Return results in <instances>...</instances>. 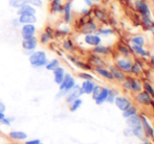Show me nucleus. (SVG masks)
Wrapping results in <instances>:
<instances>
[{"label":"nucleus","mask_w":154,"mask_h":144,"mask_svg":"<svg viewBox=\"0 0 154 144\" xmlns=\"http://www.w3.org/2000/svg\"><path fill=\"white\" fill-rule=\"evenodd\" d=\"M29 62L32 68L38 69V68L45 67L48 59L44 50H35L29 55Z\"/></svg>","instance_id":"nucleus-1"},{"label":"nucleus","mask_w":154,"mask_h":144,"mask_svg":"<svg viewBox=\"0 0 154 144\" xmlns=\"http://www.w3.org/2000/svg\"><path fill=\"white\" fill-rule=\"evenodd\" d=\"M75 87V79L71 76V74L65 73V76H64V78H63L62 83L59 85V93H58L57 97L65 96Z\"/></svg>","instance_id":"nucleus-2"},{"label":"nucleus","mask_w":154,"mask_h":144,"mask_svg":"<svg viewBox=\"0 0 154 144\" xmlns=\"http://www.w3.org/2000/svg\"><path fill=\"white\" fill-rule=\"evenodd\" d=\"M38 38L36 36L32 37L29 39H22V42H21V46H22L23 50L25 51V53L27 54H31L32 51H35L38 47Z\"/></svg>","instance_id":"nucleus-3"},{"label":"nucleus","mask_w":154,"mask_h":144,"mask_svg":"<svg viewBox=\"0 0 154 144\" xmlns=\"http://www.w3.org/2000/svg\"><path fill=\"white\" fill-rule=\"evenodd\" d=\"M55 38V29L53 28L51 26H46L44 28V31L41 33L40 37H39V42L43 45H46L51 42L53 39Z\"/></svg>","instance_id":"nucleus-4"},{"label":"nucleus","mask_w":154,"mask_h":144,"mask_svg":"<svg viewBox=\"0 0 154 144\" xmlns=\"http://www.w3.org/2000/svg\"><path fill=\"white\" fill-rule=\"evenodd\" d=\"M20 34L22 39H29L35 37L37 34L36 24H23L20 26Z\"/></svg>","instance_id":"nucleus-5"},{"label":"nucleus","mask_w":154,"mask_h":144,"mask_svg":"<svg viewBox=\"0 0 154 144\" xmlns=\"http://www.w3.org/2000/svg\"><path fill=\"white\" fill-rule=\"evenodd\" d=\"M83 95V92H82L81 88L79 87V86L75 85V87L73 88L72 90H70V91L68 92V93L65 95V99H66V102L67 104H70V102H72L73 100L78 99V98H80V96Z\"/></svg>","instance_id":"nucleus-6"},{"label":"nucleus","mask_w":154,"mask_h":144,"mask_svg":"<svg viewBox=\"0 0 154 144\" xmlns=\"http://www.w3.org/2000/svg\"><path fill=\"white\" fill-rule=\"evenodd\" d=\"M63 0H51L49 1V12L51 14H60L63 10Z\"/></svg>","instance_id":"nucleus-7"},{"label":"nucleus","mask_w":154,"mask_h":144,"mask_svg":"<svg viewBox=\"0 0 154 144\" xmlns=\"http://www.w3.org/2000/svg\"><path fill=\"white\" fill-rule=\"evenodd\" d=\"M114 104L118 107V109H120L121 111H125L131 106V101H130L128 98L124 97V96H119V97H116L114 99Z\"/></svg>","instance_id":"nucleus-8"},{"label":"nucleus","mask_w":154,"mask_h":144,"mask_svg":"<svg viewBox=\"0 0 154 144\" xmlns=\"http://www.w3.org/2000/svg\"><path fill=\"white\" fill-rule=\"evenodd\" d=\"M71 1H67L66 3L63 5V20L65 23H69L71 21V12H72V8H71Z\"/></svg>","instance_id":"nucleus-9"},{"label":"nucleus","mask_w":154,"mask_h":144,"mask_svg":"<svg viewBox=\"0 0 154 144\" xmlns=\"http://www.w3.org/2000/svg\"><path fill=\"white\" fill-rule=\"evenodd\" d=\"M18 20L20 22L21 25L23 24H36L38 19H37L36 15H21V16H18Z\"/></svg>","instance_id":"nucleus-10"},{"label":"nucleus","mask_w":154,"mask_h":144,"mask_svg":"<svg viewBox=\"0 0 154 144\" xmlns=\"http://www.w3.org/2000/svg\"><path fill=\"white\" fill-rule=\"evenodd\" d=\"M140 124H142L143 128H144L145 135H147L148 137H151V138H154V130L153 128L150 125V123L148 122L146 117L142 116L140 117Z\"/></svg>","instance_id":"nucleus-11"},{"label":"nucleus","mask_w":154,"mask_h":144,"mask_svg":"<svg viewBox=\"0 0 154 144\" xmlns=\"http://www.w3.org/2000/svg\"><path fill=\"white\" fill-rule=\"evenodd\" d=\"M37 10L34 7V6L29 5V3H24L22 6L17 10V15L18 16H21V15H27V14H31V15H36Z\"/></svg>","instance_id":"nucleus-12"},{"label":"nucleus","mask_w":154,"mask_h":144,"mask_svg":"<svg viewBox=\"0 0 154 144\" xmlns=\"http://www.w3.org/2000/svg\"><path fill=\"white\" fill-rule=\"evenodd\" d=\"M8 137L14 141H25L27 139V134L22 131H12L8 133Z\"/></svg>","instance_id":"nucleus-13"},{"label":"nucleus","mask_w":154,"mask_h":144,"mask_svg":"<svg viewBox=\"0 0 154 144\" xmlns=\"http://www.w3.org/2000/svg\"><path fill=\"white\" fill-rule=\"evenodd\" d=\"M65 70L64 68L61 67V66H59L58 68H56L55 70L53 71V74H54V81H55V83L57 84V85H60V84L62 83L63 78H64L65 76Z\"/></svg>","instance_id":"nucleus-14"},{"label":"nucleus","mask_w":154,"mask_h":144,"mask_svg":"<svg viewBox=\"0 0 154 144\" xmlns=\"http://www.w3.org/2000/svg\"><path fill=\"white\" fill-rule=\"evenodd\" d=\"M124 86H125L127 89L132 90V91H136V92H140L142 90V87H140V84L138 83L136 79L134 78H129L128 81H126L124 83Z\"/></svg>","instance_id":"nucleus-15"},{"label":"nucleus","mask_w":154,"mask_h":144,"mask_svg":"<svg viewBox=\"0 0 154 144\" xmlns=\"http://www.w3.org/2000/svg\"><path fill=\"white\" fill-rule=\"evenodd\" d=\"M84 41H85V43L87 45H90V46H93V47L101 44V38L97 35H91V34L85 35Z\"/></svg>","instance_id":"nucleus-16"},{"label":"nucleus","mask_w":154,"mask_h":144,"mask_svg":"<svg viewBox=\"0 0 154 144\" xmlns=\"http://www.w3.org/2000/svg\"><path fill=\"white\" fill-rule=\"evenodd\" d=\"M81 27H82L81 31L83 34H85V35L91 34V33H93V31H97V25H95V23L93 22L92 20H88L87 22L84 23Z\"/></svg>","instance_id":"nucleus-17"},{"label":"nucleus","mask_w":154,"mask_h":144,"mask_svg":"<svg viewBox=\"0 0 154 144\" xmlns=\"http://www.w3.org/2000/svg\"><path fill=\"white\" fill-rule=\"evenodd\" d=\"M116 66L118 68L121 70V71H125V72H130L132 67V63L128 60L122 59V60H119L118 63H116Z\"/></svg>","instance_id":"nucleus-18"},{"label":"nucleus","mask_w":154,"mask_h":144,"mask_svg":"<svg viewBox=\"0 0 154 144\" xmlns=\"http://www.w3.org/2000/svg\"><path fill=\"white\" fill-rule=\"evenodd\" d=\"M136 100H137L140 104H151V95L149 93H147L146 91L145 92H140L136 95Z\"/></svg>","instance_id":"nucleus-19"},{"label":"nucleus","mask_w":154,"mask_h":144,"mask_svg":"<svg viewBox=\"0 0 154 144\" xmlns=\"http://www.w3.org/2000/svg\"><path fill=\"white\" fill-rule=\"evenodd\" d=\"M109 89H107V88H102L101 92H100V94L97 96V98H95V104H102L103 102L106 101V99H107L108 95H109Z\"/></svg>","instance_id":"nucleus-20"},{"label":"nucleus","mask_w":154,"mask_h":144,"mask_svg":"<svg viewBox=\"0 0 154 144\" xmlns=\"http://www.w3.org/2000/svg\"><path fill=\"white\" fill-rule=\"evenodd\" d=\"M135 7L138 12L142 15H150V10H149V6L146 4V2L142 1V0H137L135 2Z\"/></svg>","instance_id":"nucleus-21"},{"label":"nucleus","mask_w":154,"mask_h":144,"mask_svg":"<svg viewBox=\"0 0 154 144\" xmlns=\"http://www.w3.org/2000/svg\"><path fill=\"white\" fill-rule=\"evenodd\" d=\"M94 83L92 81H84L82 83L81 88L83 94H91L93 91V88H94Z\"/></svg>","instance_id":"nucleus-22"},{"label":"nucleus","mask_w":154,"mask_h":144,"mask_svg":"<svg viewBox=\"0 0 154 144\" xmlns=\"http://www.w3.org/2000/svg\"><path fill=\"white\" fill-rule=\"evenodd\" d=\"M109 71L111 73L112 77H113L114 79H116V81H125V75H124L123 71H121L119 68L112 67Z\"/></svg>","instance_id":"nucleus-23"},{"label":"nucleus","mask_w":154,"mask_h":144,"mask_svg":"<svg viewBox=\"0 0 154 144\" xmlns=\"http://www.w3.org/2000/svg\"><path fill=\"white\" fill-rule=\"evenodd\" d=\"M131 132L132 134L134 135V136L136 137V138L138 139H144L145 137V132H144V128H143L142 124H138V125L136 126H133V128H131Z\"/></svg>","instance_id":"nucleus-24"},{"label":"nucleus","mask_w":154,"mask_h":144,"mask_svg":"<svg viewBox=\"0 0 154 144\" xmlns=\"http://www.w3.org/2000/svg\"><path fill=\"white\" fill-rule=\"evenodd\" d=\"M60 66V60L58 59H51V60H48L47 64L45 65V69L48 70V71H51L53 72L56 68H58Z\"/></svg>","instance_id":"nucleus-25"},{"label":"nucleus","mask_w":154,"mask_h":144,"mask_svg":"<svg viewBox=\"0 0 154 144\" xmlns=\"http://www.w3.org/2000/svg\"><path fill=\"white\" fill-rule=\"evenodd\" d=\"M127 124L130 126V128H133V126L138 125V124H140V117L136 115V114L135 115L130 116V117L127 118Z\"/></svg>","instance_id":"nucleus-26"},{"label":"nucleus","mask_w":154,"mask_h":144,"mask_svg":"<svg viewBox=\"0 0 154 144\" xmlns=\"http://www.w3.org/2000/svg\"><path fill=\"white\" fill-rule=\"evenodd\" d=\"M95 72L97 73V74H100L101 76H103L104 78H107V79H113V77H112L111 73H110L109 70L105 69V68H102V67H97L95 68Z\"/></svg>","instance_id":"nucleus-27"},{"label":"nucleus","mask_w":154,"mask_h":144,"mask_svg":"<svg viewBox=\"0 0 154 144\" xmlns=\"http://www.w3.org/2000/svg\"><path fill=\"white\" fill-rule=\"evenodd\" d=\"M82 104H83V100L81 98H78V99L73 100L72 102H70L69 104V110H70V112H75L77 110H79L80 107L82 106Z\"/></svg>","instance_id":"nucleus-28"},{"label":"nucleus","mask_w":154,"mask_h":144,"mask_svg":"<svg viewBox=\"0 0 154 144\" xmlns=\"http://www.w3.org/2000/svg\"><path fill=\"white\" fill-rule=\"evenodd\" d=\"M93 52L97 53V54H108L110 52V50L108 47L97 45V46H94V48H93Z\"/></svg>","instance_id":"nucleus-29"},{"label":"nucleus","mask_w":154,"mask_h":144,"mask_svg":"<svg viewBox=\"0 0 154 144\" xmlns=\"http://www.w3.org/2000/svg\"><path fill=\"white\" fill-rule=\"evenodd\" d=\"M136 113H137V109H136L135 107H133V106H130L127 110L123 111V117L124 118H128V117H130V116H132V115H135Z\"/></svg>","instance_id":"nucleus-30"},{"label":"nucleus","mask_w":154,"mask_h":144,"mask_svg":"<svg viewBox=\"0 0 154 144\" xmlns=\"http://www.w3.org/2000/svg\"><path fill=\"white\" fill-rule=\"evenodd\" d=\"M63 48L65 49L66 51H72L73 48H75V44H73L72 40H70V39H66V40H64V42H63L62 44Z\"/></svg>","instance_id":"nucleus-31"},{"label":"nucleus","mask_w":154,"mask_h":144,"mask_svg":"<svg viewBox=\"0 0 154 144\" xmlns=\"http://www.w3.org/2000/svg\"><path fill=\"white\" fill-rule=\"evenodd\" d=\"M25 3V0H8V4L11 7L18 10L20 6H22Z\"/></svg>","instance_id":"nucleus-32"},{"label":"nucleus","mask_w":154,"mask_h":144,"mask_svg":"<svg viewBox=\"0 0 154 144\" xmlns=\"http://www.w3.org/2000/svg\"><path fill=\"white\" fill-rule=\"evenodd\" d=\"M69 57V59H70V61L72 62V63L75 64V66H78V67L81 68V69H85V70L90 69V66H88L87 64L83 63V62L77 61V60H75V59H73V57Z\"/></svg>","instance_id":"nucleus-33"},{"label":"nucleus","mask_w":154,"mask_h":144,"mask_svg":"<svg viewBox=\"0 0 154 144\" xmlns=\"http://www.w3.org/2000/svg\"><path fill=\"white\" fill-rule=\"evenodd\" d=\"M131 42L133 43V45H137V46H144L145 44V39L143 38L142 36H136V37H133L131 39Z\"/></svg>","instance_id":"nucleus-34"},{"label":"nucleus","mask_w":154,"mask_h":144,"mask_svg":"<svg viewBox=\"0 0 154 144\" xmlns=\"http://www.w3.org/2000/svg\"><path fill=\"white\" fill-rule=\"evenodd\" d=\"M25 3H29L35 8H39L43 6V0H25Z\"/></svg>","instance_id":"nucleus-35"},{"label":"nucleus","mask_w":154,"mask_h":144,"mask_svg":"<svg viewBox=\"0 0 154 144\" xmlns=\"http://www.w3.org/2000/svg\"><path fill=\"white\" fill-rule=\"evenodd\" d=\"M132 49H133L134 51H135L137 54L140 55H143V57H145V55H147V51L145 50L144 48H143L142 46H137V45H133V47H132Z\"/></svg>","instance_id":"nucleus-36"},{"label":"nucleus","mask_w":154,"mask_h":144,"mask_svg":"<svg viewBox=\"0 0 154 144\" xmlns=\"http://www.w3.org/2000/svg\"><path fill=\"white\" fill-rule=\"evenodd\" d=\"M140 71H142V67L138 63H135V64H132V67H131V70L130 72L132 73H135V74H140Z\"/></svg>","instance_id":"nucleus-37"},{"label":"nucleus","mask_w":154,"mask_h":144,"mask_svg":"<svg viewBox=\"0 0 154 144\" xmlns=\"http://www.w3.org/2000/svg\"><path fill=\"white\" fill-rule=\"evenodd\" d=\"M79 77L82 79H84V81H92L93 79V76L91 74H89V73L87 72H81L79 73Z\"/></svg>","instance_id":"nucleus-38"},{"label":"nucleus","mask_w":154,"mask_h":144,"mask_svg":"<svg viewBox=\"0 0 154 144\" xmlns=\"http://www.w3.org/2000/svg\"><path fill=\"white\" fill-rule=\"evenodd\" d=\"M144 88H145V90H146V92L147 93H149L151 95V97H154V90H153V88L151 87V85L150 84H148V83H146L145 84V86H144Z\"/></svg>","instance_id":"nucleus-39"},{"label":"nucleus","mask_w":154,"mask_h":144,"mask_svg":"<svg viewBox=\"0 0 154 144\" xmlns=\"http://www.w3.org/2000/svg\"><path fill=\"white\" fill-rule=\"evenodd\" d=\"M13 118H10V117H4L3 119L1 120V121H0V123L1 124H3V125H6V126H10L11 124H12V121H13Z\"/></svg>","instance_id":"nucleus-40"},{"label":"nucleus","mask_w":154,"mask_h":144,"mask_svg":"<svg viewBox=\"0 0 154 144\" xmlns=\"http://www.w3.org/2000/svg\"><path fill=\"white\" fill-rule=\"evenodd\" d=\"M102 88L100 87V86H94V88H93V91H92V98L93 99H95L97 98V96L100 94V92H101Z\"/></svg>","instance_id":"nucleus-41"},{"label":"nucleus","mask_w":154,"mask_h":144,"mask_svg":"<svg viewBox=\"0 0 154 144\" xmlns=\"http://www.w3.org/2000/svg\"><path fill=\"white\" fill-rule=\"evenodd\" d=\"M119 50H120L121 53H123V54H125V55H129L130 54L129 50H128L125 46H123V45H120V46H119Z\"/></svg>","instance_id":"nucleus-42"},{"label":"nucleus","mask_w":154,"mask_h":144,"mask_svg":"<svg viewBox=\"0 0 154 144\" xmlns=\"http://www.w3.org/2000/svg\"><path fill=\"white\" fill-rule=\"evenodd\" d=\"M114 94H113V92L112 91H109V95H108V97H107V99H106V101H108V102H110V104H113L114 102Z\"/></svg>","instance_id":"nucleus-43"},{"label":"nucleus","mask_w":154,"mask_h":144,"mask_svg":"<svg viewBox=\"0 0 154 144\" xmlns=\"http://www.w3.org/2000/svg\"><path fill=\"white\" fill-rule=\"evenodd\" d=\"M113 33V31H111V29H101V31H99V35H104V36H108V35H111V34Z\"/></svg>","instance_id":"nucleus-44"},{"label":"nucleus","mask_w":154,"mask_h":144,"mask_svg":"<svg viewBox=\"0 0 154 144\" xmlns=\"http://www.w3.org/2000/svg\"><path fill=\"white\" fill-rule=\"evenodd\" d=\"M12 25L15 27V28H18V27H20V26H21V24H20V22H19L18 18L13 19V20H12Z\"/></svg>","instance_id":"nucleus-45"},{"label":"nucleus","mask_w":154,"mask_h":144,"mask_svg":"<svg viewBox=\"0 0 154 144\" xmlns=\"http://www.w3.org/2000/svg\"><path fill=\"white\" fill-rule=\"evenodd\" d=\"M40 139H32V140H25V144H40Z\"/></svg>","instance_id":"nucleus-46"},{"label":"nucleus","mask_w":154,"mask_h":144,"mask_svg":"<svg viewBox=\"0 0 154 144\" xmlns=\"http://www.w3.org/2000/svg\"><path fill=\"white\" fill-rule=\"evenodd\" d=\"M84 1H85L86 5H88V6H92L93 2H99L100 0H84Z\"/></svg>","instance_id":"nucleus-47"},{"label":"nucleus","mask_w":154,"mask_h":144,"mask_svg":"<svg viewBox=\"0 0 154 144\" xmlns=\"http://www.w3.org/2000/svg\"><path fill=\"white\" fill-rule=\"evenodd\" d=\"M95 15H97V18H99V19H101V20H103V19H104V17H105V16H104V14H103V13H102V12H100V10H95Z\"/></svg>","instance_id":"nucleus-48"},{"label":"nucleus","mask_w":154,"mask_h":144,"mask_svg":"<svg viewBox=\"0 0 154 144\" xmlns=\"http://www.w3.org/2000/svg\"><path fill=\"white\" fill-rule=\"evenodd\" d=\"M5 109H6V107H5V104H3L2 101H0V112H5Z\"/></svg>","instance_id":"nucleus-49"},{"label":"nucleus","mask_w":154,"mask_h":144,"mask_svg":"<svg viewBox=\"0 0 154 144\" xmlns=\"http://www.w3.org/2000/svg\"><path fill=\"white\" fill-rule=\"evenodd\" d=\"M4 117H5V114H4L3 112H0V121H1Z\"/></svg>","instance_id":"nucleus-50"},{"label":"nucleus","mask_w":154,"mask_h":144,"mask_svg":"<svg viewBox=\"0 0 154 144\" xmlns=\"http://www.w3.org/2000/svg\"><path fill=\"white\" fill-rule=\"evenodd\" d=\"M151 63H152V65L154 66V55L151 57Z\"/></svg>","instance_id":"nucleus-51"},{"label":"nucleus","mask_w":154,"mask_h":144,"mask_svg":"<svg viewBox=\"0 0 154 144\" xmlns=\"http://www.w3.org/2000/svg\"><path fill=\"white\" fill-rule=\"evenodd\" d=\"M144 144H150V143H149V142H145Z\"/></svg>","instance_id":"nucleus-52"},{"label":"nucleus","mask_w":154,"mask_h":144,"mask_svg":"<svg viewBox=\"0 0 154 144\" xmlns=\"http://www.w3.org/2000/svg\"><path fill=\"white\" fill-rule=\"evenodd\" d=\"M47 1H48V2H49V1H51V0H47Z\"/></svg>","instance_id":"nucleus-53"},{"label":"nucleus","mask_w":154,"mask_h":144,"mask_svg":"<svg viewBox=\"0 0 154 144\" xmlns=\"http://www.w3.org/2000/svg\"><path fill=\"white\" fill-rule=\"evenodd\" d=\"M8 144H15V143H8Z\"/></svg>","instance_id":"nucleus-54"},{"label":"nucleus","mask_w":154,"mask_h":144,"mask_svg":"<svg viewBox=\"0 0 154 144\" xmlns=\"http://www.w3.org/2000/svg\"><path fill=\"white\" fill-rule=\"evenodd\" d=\"M40 144H43V143H42V142H41V143H40Z\"/></svg>","instance_id":"nucleus-55"},{"label":"nucleus","mask_w":154,"mask_h":144,"mask_svg":"<svg viewBox=\"0 0 154 144\" xmlns=\"http://www.w3.org/2000/svg\"><path fill=\"white\" fill-rule=\"evenodd\" d=\"M153 35H154V31H153Z\"/></svg>","instance_id":"nucleus-56"}]
</instances>
